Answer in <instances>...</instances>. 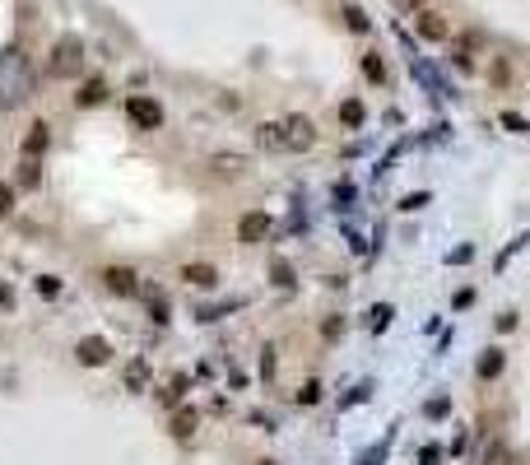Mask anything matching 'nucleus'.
<instances>
[{"label":"nucleus","instance_id":"f257e3e1","mask_svg":"<svg viewBox=\"0 0 530 465\" xmlns=\"http://www.w3.org/2000/svg\"><path fill=\"white\" fill-rule=\"evenodd\" d=\"M28 93H33V66H28L23 47H5L0 52V112L19 107Z\"/></svg>","mask_w":530,"mask_h":465},{"label":"nucleus","instance_id":"f03ea898","mask_svg":"<svg viewBox=\"0 0 530 465\" xmlns=\"http://www.w3.org/2000/svg\"><path fill=\"white\" fill-rule=\"evenodd\" d=\"M84 70V42L79 37H61L52 47V61H47V75L52 79H75Z\"/></svg>","mask_w":530,"mask_h":465},{"label":"nucleus","instance_id":"7ed1b4c3","mask_svg":"<svg viewBox=\"0 0 530 465\" xmlns=\"http://www.w3.org/2000/svg\"><path fill=\"white\" fill-rule=\"evenodd\" d=\"M279 131H284V149H288V154H307L312 144H317V126H312V117H302V112L284 117Z\"/></svg>","mask_w":530,"mask_h":465},{"label":"nucleus","instance_id":"20e7f679","mask_svg":"<svg viewBox=\"0 0 530 465\" xmlns=\"http://www.w3.org/2000/svg\"><path fill=\"white\" fill-rule=\"evenodd\" d=\"M126 117H131L140 131H158V126H163V107H158L154 98H144V93L126 98Z\"/></svg>","mask_w":530,"mask_h":465},{"label":"nucleus","instance_id":"39448f33","mask_svg":"<svg viewBox=\"0 0 530 465\" xmlns=\"http://www.w3.org/2000/svg\"><path fill=\"white\" fill-rule=\"evenodd\" d=\"M102 284H107V293H117V298H135V293H140V275H135L131 266H102Z\"/></svg>","mask_w":530,"mask_h":465},{"label":"nucleus","instance_id":"423d86ee","mask_svg":"<svg viewBox=\"0 0 530 465\" xmlns=\"http://www.w3.org/2000/svg\"><path fill=\"white\" fill-rule=\"evenodd\" d=\"M75 358L84 367H102V363H112V344L102 340V335H84V340L75 344Z\"/></svg>","mask_w":530,"mask_h":465},{"label":"nucleus","instance_id":"0eeeda50","mask_svg":"<svg viewBox=\"0 0 530 465\" xmlns=\"http://www.w3.org/2000/svg\"><path fill=\"white\" fill-rule=\"evenodd\" d=\"M247 167H252V163H247L242 154H214L210 158V177L214 182H242Z\"/></svg>","mask_w":530,"mask_h":465},{"label":"nucleus","instance_id":"6e6552de","mask_svg":"<svg viewBox=\"0 0 530 465\" xmlns=\"http://www.w3.org/2000/svg\"><path fill=\"white\" fill-rule=\"evenodd\" d=\"M265 237H270V214L265 210H252V214H242V219H237V242H265Z\"/></svg>","mask_w":530,"mask_h":465},{"label":"nucleus","instance_id":"1a4fd4ad","mask_svg":"<svg viewBox=\"0 0 530 465\" xmlns=\"http://www.w3.org/2000/svg\"><path fill=\"white\" fill-rule=\"evenodd\" d=\"M419 37L423 42H447V33H452V23H447V14H437V10H419Z\"/></svg>","mask_w":530,"mask_h":465},{"label":"nucleus","instance_id":"9d476101","mask_svg":"<svg viewBox=\"0 0 530 465\" xmlns=\"http://www.w3.org/2000/svg\"><path fill=\"white\" fill-rule=\"evenodd\" d=\"M182 279H187L191 288H219V270H214L210 261H191V266H182Z\"/></svg>","mask_w":530,"mask_h":465},{"label":"nucleus","instance_id":"9b49d317","mask_svg":"<svg viewBox=\"0 0 530 465\" xmlns=\"http://www.w3.org/2000/svg\"><path fill=\"white\" fill-rule=\"evenodd\" d=\"M47 144H52V131H47V122H33V126H28V135H23V158H42Z\"/></svg>","mask_w":530,"mask_h":465},{"label":"nucleus","instance_id":"f8f14e48","mask_svg":"<svg viewBox=\"0 0 530 465\" xmlns=\"http://www.w3.org/2000/svg\"><path fill=\"white\" fill-rule=\"evenodd\" d=\"M502 367H507V354H502V349H484V358H479L475 377H479V382H493Z\"/></svg>","mask_w":530,"mask_h":465},{"label":"nucleus","instance_id":"ddd939ff","mask_svg":"<svg viewBox=\"0 0 530 465\" xmlns=\"http://www.w3.org/2000/svg\"><path fill=\"white\" fill-rule=\"evenodd\" d=\"M256 144H261L265 154H279V149H284V131H279V122L256 126Z\"/></svg>","mask_w":530,"mask_h":465},{"label":"nucleus","instance_id":"4468645a","mask_svg":"<svg viewBox=\"0 0 530 465\" xmlns=\"http://www.w3.org/2000/svg\"><path fill=\"white\" fill-rule=\"evenodd\" d=\"M140 293H144V302H149V322L163 326L167 322V298L158 293V288H149V284H140Z\"/></svg>","mask_w":530,"mask_h":465},{"label":"nucleus","instance_id":"2eb2a0df","mask_svg":"<svg viewBox=\"0 0 530 465\" xmlns=\"http://www.w3.org/2000/svg\"><path fill=\"white\" fill-rule=\"evenodd\" d=\"M196 423H200L196 410H177V414H172V437H182V442H187L191 432H196Z\"/></svg>","mask_w":530,"mask_h":465},{"label":"nucleus","instance_id":"dca6fc26","mask_svg":"<svg viewBox=\"0 0 530 465\" xmlns=\"http://www.w3.org/2000/svg\"><path fill=\"white\" fill-rule=\"evenodd\" d=\"M102 98H107V84H102V79H88V84H84V89H79V107H98V102Z\"/></svg>","mask_w":530,"mask_h":465},{"label":"nucleus","instance_id":"f3484780","mask_svg":"<svg viewBox=\"0 0 530 465\" xmlns=\"http://www.w3.org/2000/svg\"><path fill=\"white\" fill-rule=\"evenodd\" d=\"M19 187L23 191L42 187V163H37V158H23V163H19Z\"/></svg>","mask_w":530,"mask_h":465},{"label":"nucleus","instance_id":"a211bd4d","mask_svg":"<svg viewBox=\"0 0 530 465\" xmlns=\"http://www.w3.org/2000/svg\"><path fill=\"white\" fill-rule=\"evenodd\" d=\"M363 117H367V112H363V102H358V98H344L340 102V122L344 126H363Z\"/></svg>","mask_w":530,"mask_h":465},{"label":"nucleus","instance_id":"6ab92c4d","mask_svg":"<svg viewBox=\"0 0 530 465\" xmlns=\"http://www.w3.org/2000/svg\"><path fill=\"white\" fill-rule=\"evenodd\" d=\"M363 75L372 79V84H387V66H382V56H372V52L363 56Z\"/></svg>","mask_w":530,"mask_h":465},{"label":"nucleus","instance_id":"aec40b11","mask_svg":"<svg viewBox=\"0 0 530 465\" xmlns=\"http://www.w3.org/2000/svg\"><path fill=\"white\" fill-rule=\"evenodd\" d=\"M270 284L293 288V266H288V261H275V266H270Z\"/></svg>","mask_w":530,"mask_h":465},{"label":"nucleus","instance_id":"412c9836","mask_svg":"<svg viewBox=\"0 0 530 465\" xmlns=\"http://www.w3.org/2000/svg\"><path fill=\"white\" fill-rule=\"evenodd\" d=\"M470 52H475V37H461V42H456V66H461V70L475 66V56H470Z\"/></svg>","mask_w":530,"mask_h":465},{"label":"nucleus","instance_id":"4be33fe9","mask_svg":"<svg viewBox=\"0 0 530 465\" xmlns=\"http://www.w3.org/2000/svg\"><path fill=\"white\" fill-rule=\"evenodd\" d=\"M367 326H372V331H387V326H391V307H387V302H377V307L367 312Z\"/></svg>","mask_w":530,"mask_h":465},{"label":"nucleus","instance_id":"5701e85b","mask_svg":"<svg viewBox=\"0 0 530 465\" xmlns=\"http://www.w3.org/2000/svg\"><path fill=\"white\" fill-rule=\"evenodd\" d=\"M158 396H163V405H177V400L187 396V377H172V387H167V391H158Z\"/></svg>","mask_w":530,"mask_h":465},{"label":"nucleus","instance_id":"b1692460","mask_svg":"<svg viewBox=\"0 0 530 465\" xmlns=\"http://www.w3.org/2000/svg\"><path fill=\"white\" fill-rule=\"evenodd\" d=\"M344 23H349L353 33H367V14H363V10H353V5L344 10Z\"/></svg>","mask_w":530,"mask_h":465},{"label":"nucleus","instance_id":"393cba45","mask_svg":"<svg viewBox=\"0 0 530 465\" xmlns=\"http://www.w3.org/2000/svg\"><path fill=\"white\" fill-rule=\"evenodd\" d=\"M37 293H42V298H56V293H61V279H56V275H42V279H37Z\"/></svg>","mask_w":530,"mask_h":465},{"label":"nucleus","instance_id":"a878e982","mask_svg":"<svg viewBox=\"0 0 530 465\" xmlns=\"http://www.w3.org/2000/svg\"><path fill=\"white\" fill-rule=\"evenodd\" d=\"M321 400V382H307V387L298 391V405H317Z\"/></svg>","mask_w":530,"mask_h":465},{"label":"nucleus","instance_id":"bb28decb","mask_svg":"<svg viewBox=\"0 0 530 465\" xmlns=\"http://www.w3.org/2000/svg\"><path fill=\"white\" fill-rule=\"evenodd\" d=\"M144 382H149V367H144V363H140V358H135V363H131V387H135V391H140V387H144Z\"/></svg>","mask_w":530,"mask_h":465},{"label":"nucleus","instance_id":"cd10ccee","mask_svg":"<svg viewBox=\"0 0 530 465\" xmlns=\"http://www.w3.org/2000/svg\"><path fill=\"white\" fill-rule=\"evenodd\" d=\"M10 210H14V187L0 182V214H10Z\"/></svg>","mask_w":530,"mask_h":465},{"label":"nucleus","instance_id":"c85d7f7f","mask_svg":"<svg viewBox=\"0 0 530 465\" xmlns=\"http://www.w3.org/2000/svg\"><path fill=\"white\" fill-rule=\"evenodd\" d=\"M340 331H344V322H340V317H331V322H321V335H326V340H340Z\"/></svg>","mask_w":530,"mask_h":465},{"label":"nucleus","instance_id":"c756f323","mask_svg":"<svg viewBox=\"0 0 530 465\" xmlns=\"http://www.w3.org/2000/svg\"><path fill=\"white\" fill-rule=\"evenodd\" d=\"M470 302H475V288H461V293H456V298H452V307H456V312H465V307H470Z\"/></svg>","mask_w":530,"mask_h":465},{"label":"nucleus","instance_id":"7c9ffc66","mask_svg":"<svg viewBox=\"0 0 530 465\" xmlns=\"http://www.w3.org/2000/svg\"><path fill=\"white\" fill-rule=\"evenodd\" d=\"M507 79H512V66L507 61H493V84H507Z\"/></svg>","mask_w":530,"mask_h":465},{"label":"nucleus","instance_id":"2f4dec72","mask_svg":"<svg viewBox=\"0 0 530 465\" xmlns=\"http://www.w3.org/2000/svg\"><path fill=\"white\" fill-rule=\"evenodd\" d=\"M423 205H428V196H423V191H419V196H405V200H400V210H423Z\"/></svg>","mask_w":530,"mask_h":465},{"label":"nucleus","instance_id":"473e14b6","mask_svg":"<svg viewBox=\"0 0 530 465\" xmlns=\"http://www.w3.org/2000/svg\"><path fill=\"white\" fill-rule=\"evenodd\" d=\"M261 377H275V349H265V358H261Z\"/></svg>","mask_w":530,"mask_h":465},{"label":"nucleus","instance_id":"72a5a7b5","mask_svg":"<svg viewBox=\"0 0 530 465\" xmlns=\"http://www.w3.org/2000/svg\"><path fill=\"white\" fill-rule=\"evenodd\" d=\"M497 331H517V312H502V317H497Z\"/></svg>","mask_w":530,"mask_h":465},{"label":"nucleus","instance_id":"f704fd0d","mask_svg":"<svg viewBox=\"0 0 530 465\" xmlns=\"http://www.w3.org/2000/svg\"><path fill=\"white\" fill-rule=\"evenodd\" d=\"M447 410H452L447 400H428V414H432V419H442V414H447Z\"/></svg>","mask_w":530,"mask_h":465},{"label":"nucleus","instance_id":"c9c22d12","mask_svg":"<svg viewBox=\"0 0 530 465\" xmlns=\"http://www.w3.org/2000/svg\"><path fill=\"white\" fill-rule=\"evenodd\" d=\"M400 10H423V5H428V0H396Z\"/></svg>","mask_w":530,"mask_h":465},{"label":"nucleus","instance_id":"e433bc0d","mask_svg":"<svg viewBox=\"0 0 530 465\" xmlns=\"http://www.w3.org/2000/svg\"><path fill=\"white\" fill-rule=\"evenodd\" d=\"M0 307H14V293H10L5 284H0Z\"/></svg>","mask_w":530,"mask_h":465},{"label":"nucleus","instance_id":"4c0bfd02","mask_svg":"<svg viewBox=\"0 0 530 465\" xmlns=\"http://www.w3.org/2000/svg\"><path fill=\"white\" fill-rule=\"evenodd\" d=\"M423 465H442V452H432V447H428V452H423Z\"/></svg>","mask_w":530,"mask_h":465},{"label":"nucleus","instance_id":"58836bf2","mask_svg":"<svg viewBox=\"0 0 530 465\" xmlns=\"http://www.w3.org/2000/svg\"><path fill=\"white\" fill-rule=\"evenodd\" d=\"M261 465H275V461H261Z\"/></svg>","mask_w":530,"mask_h":465}]
</instances>
